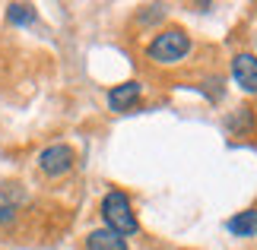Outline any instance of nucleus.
<instances>
[{
  "instance_id": "f257e3e1",
  "label": "nucleus",
  "mask_w": 257,
  "mask_h": 250,
  "mask_svg": "<svg viewBox=\"0 0 257 250\" xmlns=\"http://www.w3.org/2000/svg\"><path fill=\"white\" fill-rule=\"evenodd\" d=\"M102 218L105 225L111 228L114 234H137L140 231V222L134 215V206H131V196L124 190H108L105 199H102Z\"/></svg>"
},
{
  "instance_id": "f03ea898",
  "label": "nucleus",
  "mask_w": 257,
  "mask_h": 250,
  "mask_svg": "<svg viewBox=\"0 0 257 250\" xmlns=\"http://www.w3.org/2000/svg\"><path fill=\"white\" fill-rule=\"evenodd\" d=\"M187 51H191V38H187V32L178 29V26H169L150 42L146 57H150L153 64H178Z\"/></svg>"
},
{
  "instance_id": "7ed1b4c3",
  "label": "nucleus",
  "mask_w": 257,
  "mask_h": 250,
  "mask_svg": "<svg viewBox=\"0 0 257 250\" xmlns=\"http://www.w3.org/2000/svg\"><path fill=\"white\" fill-rule=\"evenodd\" d=\"M76 162V152L67 143H54L48 146L42 155H38V171H42L45 177H64L67 171L73 168Z\"/></svg>"
},
{
  "instance_id": "20e7f679",
  "label": "nucleus",
  "mask_w": 257,
  "mask_h": 250,
  "mask_svg": "<svg viewBox=\"0 0 257 250\" xmlns=\"http://www.w3.org/2000/svg\"><path fill=\"white\" fill-rule=\"evenodd\" d=\"M232 76L244 92H257V57L254 54H235L232 57Z\"/></svg>"
},
{
  "instance_id": "39448f33",
  "label": "nucleus",
  "mask_w": 257,
  "mask_h": 250,
  "mask_svg": "<svg viewBox=\"0 0 257 250\" xmlns=\"http://www.w3.org/2000/svg\"><path fill=\"white\" fill-rule=\"evenodd\" d=\"M140 92H143V86L134 83V79L131 83H121L108 92V105H111V111H131V108L140 102Z\"/></svg>"
},
{
  "instance_id": "423d86ee",
  "label": "nucleus",
  "mask_w": 257,
  "mask_h": 250,
  "mask_svg": "<svg viewBox=\"0 0 257 250\" xmlns=\"http://www.w3.org/2000/svg\"><path fill=\"white\" fill-rule=\"evenodd\" d=\"M86 250H127V241L111 228H95L86 234Z\"/></svg>"
},
{
  "instance_id": "0eeeda50",
  "label": "nucleus",
  "mask_w": 257,
  "mask_h": 250,
  "mask_svg": "<svg viewBox=\"0 0 257 250\" xmlns=\"http://www.w3.org/2000/svg\"><path fill=\"white\" fill-rule=\"evenodd\" d=\"M229 231L238 234V237L254 234V231H257V212H254V209H244V212L232 215V218H229Z\"/></svg>"
},
{
  "instance_id": "6e6552de",
  "label": "nucleus",
  "mask_w": 257,
  "mask_h": 250,
  "mask_svg": "<svg viewBox=\"0 0 257 250\" xmlns=\"http://www.w3.org/2000/svg\"><path fill=\"white\" fill-rule=\"evenodd\" d=\"M7 16H10V23L26 26V23H32V19H35V10L29 7V4H13V7L7 10Z\"/></svg>"
}]
</instances>
